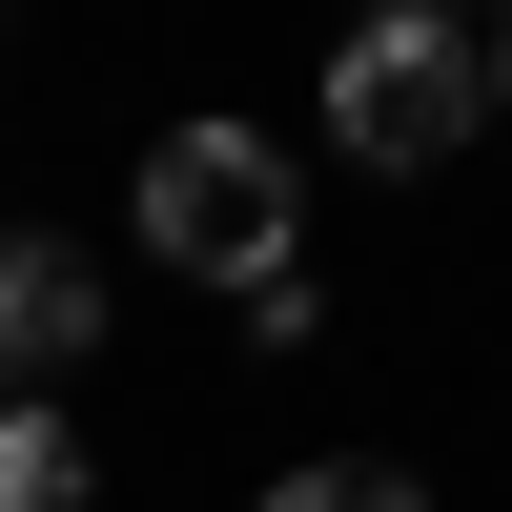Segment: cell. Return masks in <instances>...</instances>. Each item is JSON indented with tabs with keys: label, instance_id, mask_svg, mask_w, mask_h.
I'll use <instances>...</instances> for the list:
<instances>
[{
	"label": "cell",
	"instance_id": "6da1fadb",
	"mask_svg": "<svg viewBox=\"0 0 512 512\" xmlns=\"http://www.w3.org/2000/svg\"><path fill=\"white\" fill-rule=\"evenodd\" d=\"M492 82H472V21H431V0H390V21L328 41V164H369V185H431V164H472Z\"/></svg>",
	"mask_w": 512,
	"mask_h": 512
},
{
	"label": "cell",
	"instance_id": "3957f363",
	"mask_svg": "<svg viewBox=\"0 0 512 512\" xmlns=\"http://www.w3.org/2000/svg\"><path fill=\"white\" fill-rule=\"evenodd\" d=\"M103 369V267L82 226H0V410H62Z\"/></svg>",
	"mask_w": 512,
	"mask_h": 512
},
{
	"label": "cell",
	"instance_id": "277c9868",
	"mask_svg": "<svg viewBox=\"0 0 512 512\" xmlns=\"http://www.w3.org/2000/svg\"><path fill=\"white\" fill-rule=\"evenodd\" d=\"M82 410H0V512H82Z\"/></svg>",
	"mask_w": 512,
	"mask_h": 512
},
{
	"label": "cell",
	"instance_id": "7a4b0ae2",
	"mask_svg": "<svg viewBox=\"0 0 512 512\" xmlns=\"http://www.w3.org/2000/svg\"><path fill=\"white\" fill-rule=\"evenodd\" d=\"M144 246H164L185 287L287 267V246H308V164H287L267 123H226V103H205V123H164V144H144Z\"/></svg>",
	"mask_w": 512,
	"mask_h": 512
},
{
	"label": "cell",
	"instance_id": "8992f818",
	"mask_svg": "<svg viewBox=\"0 0 512 512\" xmlns=\"http://www.w3.org/2000/svg\"><path fill=\"white\" fill-rule=\"evenodd\" d=\"M226 308H246V349H328V267H308V246H287V267H246Z\"/></svg>",
	"mask_w": 512,
	"mask_h": 512
},
{
	"label": "cell",
	"instance_id": "52a82bcc",
	"mask_svg": "<svg viewBox=\"0 0 512 512\" xmlns=\"http://www.w3.org/2000/svg\"><path fill=\"white\" fill-rule=\"evenodd\" d=\"M472 82H492V103H512V21H492V41H472Z\"/></svg>",
	"mask_w": 512,
	"mask_h": 512
},
{
	"label": "cell",
	"instance_id": "5b68a950",
	"mask_svg": "<svg viewBox=\"0 0 512 512\" xmlns=\"http://www.w3.org/2000/svg\"><path fill=\"white\" fill-rule=\"evenodd\" d=\"M246 512H431V492H410L390 451H308V472H267Z\"/></svg>",
	"mask_w": 512,
	"mask_h": 512
}]
</instances>
